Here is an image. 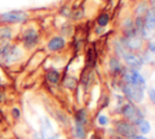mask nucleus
I'll list each match as a JSON object with an SVG mask.
<instances>
[{"mask_svg": "<svg viewBox=\"0 0 155 139\" xmlns=\"http://www.w3.org/2000/svg\"><path fill=\"white\" fill-rule=\"evenodd\" d=\"M24 56L23 48L17 44H5L0 46V65L10 66L17 62H19Z\"/></svg>", "mask_w": 155, "mask_h": 139, "instance_id": "1", "label": "nucleus"}, {"mask_svg": "<svg viewBox=\"0 0 155 139\" xmlns=\"http://www.w3.org/2000/svg\"><path fill=\"white\" fill-rule=\"evenodd\" d=\"M29 19V13L24 10H10L0 13V25L22 24Z\"/></svg>", "mask_w": 155, "mask_h": 139, "instance_id": "2", "label": "nucleus"}, {"mask_svg": "<svg viewBox=\"0 0 155 139\" xmlns=\"http://www.w3.org/2000/svg\"><path fill=\"white\" fill-rule=\"evenodd\" d=\"M121 114L125 117V120L128 121L130 123H132L133 126H138L144 120V115L140 111V109L138 106H136L131 102H127V103L122 104V106H121Z\"/></svg>", "mask_w": 155, "mask_h": 139, "instance_id": "3", "label": "nucleus"}, {"mask_svg": "<svg viewBox=\"0 0 155 139\" xmlns=\"http://www.w3.org/2000/svg\"><path fill=\"white\" fill-rule=\"evenodd\" d=\"M39 40H40V36H39V33L35 28H27L21 35L22 47L24 50L35 48L36 45L39 44Z\"/></svg>", "mask_w": 155, "mask_h": 139, "instance_id": "4", "label": "nucleus"}, {"mask_svg": "<svg viewBox=\"0 0 155 139\" xmlns=\"http://www.w3.org/2000/svg\"><path fill=\"white\" fill-rule=\"evenodd\" d=\"M124 81L127 85H132V86H137L142 89L145 88L147 83H145V79L139 74L138 70L134 69H127L124 73Z\"/></svg>", "mask_w": 155, "mask_h": 139, "instance_id": "5", "label": "nucleus"}, {"mask_svg": "<svg viewBox=\"0 0 155 139\" xmlns=\"http://www.w3.org/2000/svg\"><path fill=\"white\" fill-rule=\"evenodd\" d=\"M114 128H115V131L121 137H124L126 139H130V138L137 135V128H136V126H133L132 123H130L126 120H119V121H116L115 124H114Z\"/></svg>", "mask_w": 155, "mask_h": 139, "instance_id": "6", "label": "nucleus"}, {"mask_svg": "<svg viewBox=\"0 0 155 139\" xmlns=\"http://www.w3.org/2000/svg\"><path fill=\"white\" fill-rule=\"evenodd\" d=\"M122 93L127 99H130L133 103H140L144 98V89L127 83L122 86Z\"/></svg>", "mask_w": 155, "mask_h": 139, "instance_id": "7", "label": "nucleus"}, {"mask_svg": "<svg viewBox=\"0 0 155 139\" xmlns=\"http://www.w3.org/2000/svg\"><path fill=\"white\" fill-rule=\"evenodd\" d=\"M127 51L134 52L142 48L143 46V39L138 35H133V36H122L119 41Z\"/></svg>", "mask_w": 155, "mask_h": 139, "instance_id": "8", "label": "nucleus"}, {"mask_svg": "<svg viewBox=\"0 0 155 139\" xmlns=\"http://www.w3.org/2000/svg\"><path fill=\"white\" fill-rule=\"evenodd\" d=\"M121 58L125 60V63L130 66V69H134V70H139L142 66H143V60H142V57L134 52H131V51H125L121 56Z\"/></svg>", "mask_w": 155, "mask_h": 139, "instance_id": "9", "label": "nucleus"}, {"mask_svg": "<svg viewBox=\"0 0 155 139\" xmlns=\"http://www.w3.org/2000/svg\"><path fill=\"white\" fill-rule=\"evenodd\" d=\"M46 47L51 52H58V51H61V50H63L65 47V40H64L63 36H58V35L57 36H52L47 41Z\"/></svg>", "mask_w": 155, "mask_h": 139, "instance_id": "10", "label": "nucleus"}, {"mask_svg": "<svg viewBox=\"0 0 155 139\" xmlns=\"http://www.w3.org/2000/svg\"><path fill=\"white\" fill-rule=\"evenodd\" d=\"M13 39V29L10 25H0V46L11 42Z\"/></svg>", "mask_w": 155, "mask_h": 139, "instance_id": "11", "label": "nucleus"}, {"mask_svg": "<svg viewBox=\"0 0 155 139\" xmlns=\"http://www.w3.org/2000/svg\"><path fill=\"white\" fill-rule=\"evenodd\" d=\"M144 24L148 31H153L155 29V7L148 8L144 15Z\"/></svg>", "mask_w": 155, "mask_h": 139, "instance_id": "12", "label": "nucleus"}, {"mask_svg": "<svg viewBox=\"0 0 155 139\" xmlns=\"http://www.w3.org/2000/svg\"><path fill=\"white\" fill-rule=\"evenodd\" d=\"M45 77H46V80H47L50 83L57 85L58 81H59V79H61V74H59V71L56 70V69H48V70L46 71V74H45Z\"/></svg>", "mask_w": 155, "mask_h": 139, "instance_id": "13", "label": "nucleus"}, {"mask_svg": "<svg viewBox=\"0 0 155 139\" xmlns=\"http://www.w3.org/2000/svg\"><path fill=\"white\" fill-rule=\"evenodd\" d=\"M108 65H109V70H110L111 73H114V74H116V73H119V71L121 70V62H120V59H119L117 57H115V56H113V57L109 58Z\"/></svg>", "mask_w": 155, "mask_h": 139, "instance_id": "14", "label": "nucleus"}, {"mask_svg": "<svg viewBox=\"0 0 155 139\" xmlns=\"http://www.w3.org/2000/svg\"><path fill=\"white\" fill-rule=\"evenodd\" d=\"M75 123H79V124H85L87 122V112L85 109H79L76 112H75Z\"/></svg>", "mask_w": 155, "mask_h": 139, "instance_id": "15", "label": "nucleus"}, {"mask_svg": "<svg viewBox=\"0 0 155 139\" xmlns=\"http://www.w3.org/2000/svg\"><path fill=\"white\" fill-rule=\"evenodd\" d=\"M74 134H75V138H76V139H85V138H86V131H85V127H84L82 124L75 123V127H74Z\"/></svg>", "mask_w": 155, "mask_h": 139, "instance_id": "16", "label": "nucleus"}, {"mask_svg": "<svg viewBox=\"0 0 155 139\" xmlns=\"http://www.w3.org/2000/svg\"><path fill=\"white\" fill-rule=\"evenodd\" d=\"M136 13H137V16H143V15H145V12L148 11V4H147V1H140L138 5H137V7H136Z\"/></svg>", "mask_w": 155, "mask_h": 139, "instance_id": "17", "label": "nucleus"}, {"mask_svg": "<svg viewBox=\"0 0 155 139\" xmlns=\"http://www.w3.org/2000/svg\"><path fill=\"white\" fill-rule=\"evenodd\" d=\"M108 23H109V15H108V13H102V15L98 16V18H97V24H98V27L104 28Z\"/></svg>", "mask_w": 155, "mask_h": 139, "instance_id": "18", "label": "nucleus"}, {"mask_svg": "<svg viewBox=\"0 0 155 139\" xmlns=\"http://www.w3.org/2000/svg\"><path fill=\"white\" fill-rule=\"evenodd\" d=\"M138 128H139V132H140L142 134H148V133L150 132V129H151L150 123H149L147 120H143V121L138 124Z\"/></svg>", "mask_w": 155, "mask_h": 139, "instance_id": "19", "label": "nucleus"}, {"mask_svg": "<svg viewBox=\"0 0 155 139\" xmlns=\"http://www.w3.org/2000/svg\"><path fill=\"white\" fill-rule=\"evenodd\" d=\"M11 116L15 118V120H19L21 118V110L17 108V106H13L11 109Z\"/></svg>", "mask_w": 155, "mask_h": 139, "instance_id": "20", "label": "nucleus"}, {"mask_svg": "<svg viewBox=\"0 0 155 139\" xmlns=\"http://www.w3.org/2000/svg\"><path fill=\"white\" fill-rule=\"evenodd\" d=\"M97 122H98L101 126H107L108 122H109V118H108L105 115H99L98 118H97Z\"/></svg>", "mask_w": 155, "mask_h": 139, "instance_id": "21", "label": "nucleus"}, {"mask_svg": "<svg viewBox=\"0 0 155 139\" xmlns=\"http://www.w3.org/2000/svg\"><path fill=\"white\" fill-rule=\"evenodd\" d=\"M148 95H149V99L153 104H155V88H149L148 89Z\"/></svg>", "mask_w": 155, "mask_h": 139, "instance_id": "22", "label": "nucleus"}, {"mask_svg": "<svg viewBox=\"0 0 155 139\" xmlns=\"http://www.w3.org/2000/svg\"><path fill=\"white\" fill-rule=\"evenodd\" d=\"M148 51L151 52L153 54H155V41H150L148 44Z\"/></svg>", "mask_w": 155, "mask_h": 139, "instance_id": "23", "label": "nucleus"}, {"mask_svg": "<svg viewBox=\"0 0 155 139\" xmlns=\"http://www.w3.org/2000/svg\"><path fill=\"white\" fill-rule=\"evenodd\" d=\"M130 139H148V138H145V137H143V135H134V137H132V138H130Z\"/></svg>", "mask_w": 155, "mask_h": 139, "instance_id": "24", "label": "nucleus"}, {"mask_svg": "<svg viewBox=\"0 0 155 139\" xmlns=\"http://www.w3.org/2000/svg\"><path fill=\"white\" fill-rule=\"evenodd\" d=\"M94 31H96L97 34H101V33H102V27H96Z\"/></svg>", "mask_w": 155, "mask_h": 139, "instance_id": "25", "label": "nucleus"}, {"mask_svg": "<svg viewBox=\"0 0 155 139\" xmlns=\"http://www.w3.org/2000/svg\"><path fill=\"white\" fill-rule=\"evenodd\" d=\"M91 139H97V138H96V135H94V134H93V135H92V137H91Z\"/></svg>", "mask_w": 155, "mask_h": 139, "instance_id": "26", "label": "nucleus"}, {"mask_svg": "<svg viewBox=\"0 0 155 139\" xmlns=\"http://www.w3.org/2000/svg\"><path fill=\"white\" fill-rule=\"evenodd\" d=\"M47 139H57L56 137H50V138H47Z\"/></svg>", "mask_w": 155, "mask_h": 139, "instance_id": "27", "label": "nucleus"}, {"mask_svg": "<svg viewBox=\"0 0 155 139\" xmlns=\"http://www.w3.org/2000/svg\"><path fill=\"white\" fill-rule=\"evenodd\" d=\"M17 139H23V138H17Z\"/></svg>", "mask_w": 155, "mask_h": 139, "instance_id": "28", "label": "nucleus"}, {"mask_svg": "<svg viewBox=\"0 0 155 139\" xmlns=\"http://www.w3.org/2000/svg\"><path fill=\"white\" fill-rule=\"evenodd\" d=\"M0 139H1V138H0Z\"/></svg>", "mask_w": 155, "mask_h": 139, "instance_id": "29", "label": "nucleus"}]
</instances>
